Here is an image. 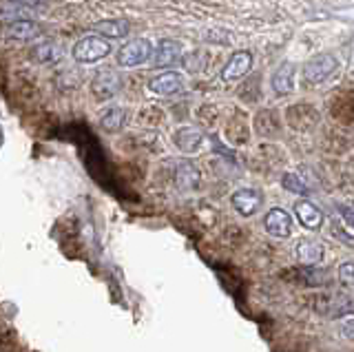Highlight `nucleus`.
<instances>
[{
	"label": "nucleus",
	"instance_id": "nucleus-5",
	"mask_svg": "<svg viewBox=\"0 0 354 352\" xmlns=\"http://www.w3.org/2000/svg\"><path fill=\"white\" fill-rule=\"evenodd\" d=\"M149 91L160 98H171L184 91V78L177 71H162L160 75H153L149 80Z\"/></svg>",
	"mask_w": 354,
	"mask_h": 352
},
{
	"label": "nucleus",
	"instance_id": "nucleus-19",
	"mask_svg": "<svg viewBox=\"0 0 354 352\" xmlns=\"http://www.w3.org/2000/svg\"><path fill=\"white\" fill-rule=\"evenodd\" d=\"M295 73H297L295 62H283L281 67L274 71V75H272V89H274V93H279V95L292 93L295 91Z\"/></svg>",
	"mask_w": 354,
	"mask_h": 352
},
{
	"label": "nucleus",
	"instance_id": "nucleus-6",
	"mask_svg": "<svg viewBox=\"0 0 354 352\" xmlns=\"http://www.w3.org/2000/svg\"><path fill=\"white\" fill-rule=\"evenodd\" d=\"M91 91L97 100H111L122 91V78L113 69H102L91 80Z\"/></svg>",
	"mask_w": 354,
	"mask_h": 352
},
{
	"label": "nucleus",
	"instance_id": "nucleus-22",
	"mask_svg": "<svg viewBox=\"0 0 354 352\" xmlns=\"http://www.w3.org/2000/svg\"><path fill=\"white\" fill-rule=\"evenodd\" d=\"M281 184H283V189L286 191H290V193H295V195H310L313 193V189L299 178L297 173H283L281 175Z\"/></svg>",
	"mask_w": 354,
	"mask_h": 352
},
{
	"label": "nucleus",
	"instance_id": "nucleus-13",
	"mask_svg": "<svg viewBox=\"0 0 354 352\" xmlns=\"http://www.w3.org/2000/svg\"><path fill=\"white\" fill-rule=\"evenodd\" d=\"M173 182L177 189L182 191H195L199 182H202V171H199L193 162L182 160L175 164V171H173Z\"/></svg>",
	"mask_w": 354,
	"mask_h": 352
},
{
	"label": "nucleus",
	"instance_id": "nucleus-14",
	"mask_svg": "<svg viewBox=\"0 0 354 352\" xmlns=\"http://www.w3.org/2000/svg\"><path fill=\"white\" fill-rule=\"evenodd\" d=\"M206 136L202 133L199 129H193V127H184V129H177L175 136H173V142L175 147L180 149L182 153H199L204 147H206Z\"/></svg>",
	"mask_w": 354,
	"mask_h": 352
},
{
	"label": "nucleus",
	"instance_id": "nucleus-28",
	"mask_svg": "<svg viewBox=\"0 0 354 352\" xmlns=\"http://www.w3.org/2000/svg\"><path fill=\"white\" fill-rule=\"evenodd\" d=\"M0 147H3V127H0Z\"/></svg>",
	"mask_w": 354,
	"mask_h": 352
},
{
	"label": "nucleus",
	"instance_id": "nucleus-21",
	"mask_svg": "<svg viewBox=\"0 0 354 352\" xmlns=\"http://www.w3.org/2000/svg\"><path fill=\"white\" fill-rule=\"evenodd\" d=\"M33 16H36V9L18 5V3H11V0L7 5L0 7V20H3L5 25L20 23V20H33Z\"/></svg>",
	"mask_w": 354,
	"mask_h": 352
},
{
	"label": "nucleus",
	"instance_id": "nucleus-2",
	"mask_svg": "<svg viewBox=\"0 0 354 352\" xmlns=\"http://www.w3.org/2000/svg\"><path fill=\"white\" fill-rule=\"evenodd\" d=\"M153 51L155 49L151 45V40L136 38V40L127 42L124 47H120L115 62L122 69H133V67H140V64H144V62H149L153 58Z\"/></svg>",
	"mask_w": 354,
	"mask_h": 352
},
{
	"label": "nucleus",
	"instance_id": "nucleus-26",
	"mask_svg": "<svg viewBox=\"0 0 354 352\" xmlns=\"http://www.w3.org/2000/svg\"><path fill=\"white\" fill-rule=\"evenodd\" d=\"M337 211H339V215L343 217V222L350 224V226L354 228V208H350V206H346V204H339V206H337Z\"/></svg>",
	"mask_w": 354,
	"mask_h": 352
},
{
	"label": "nucleus",
	"instance_id": "nucleus-4",
	"mask_svg": "<svg viewBox=\"0 0 354 352\" xmlns=\"http://www.w3.org/2000/svg\"><path fill=\"white\" fill-rule=\"evenodd\" d=\"M337 69H339V60L332 53H319V56H313L304 64V80L310 84H319L328 80Z\"/></svg>",
	"mask_w": 354,
	"mask_h": 352
},
{
	"label": "nucleus",
	"instance_id": "nucleus-11",
	"mask_svg": "<svg viewBox=\"0 0 354 352\" xmlns=\"http://www.w3.org/2000/svg\"><path fill=\"white\" fill-rule=\"evenodd\" d=\"M184 56V49L177 40H162L158 47H155L153 51V67L158 69H169V67H175L177 62L182 60Z\"/></svg>",
	"mask_w": 354,
	"mask_h": 352
},
{
	"label": "nucleus",
	"instance_id": "nucleus-3",
	"mask_svg": "<svg viewBox=\"0 0 354 352\" xmlns=\"http://www.w3.org/2000/svg\"><path fill=\"white\" fill-rule=\"evenodd\" d=\"M310 308L328 319H339L346 315H354V299H341L335 295H313L310 297Z\"/></svg>",
	"mask_w": 354,
	"mask_h": 352
},
{
	"label": "nucleus",
	"instance_id": "nucleus-20",
	"mask_svg": "<svg viewBox=\"0 0 354 352\" xmlns=\"http://www.w3.org/2000/svg\"><path fill=\"white\" fill-rule=\"evenodd\" d=\"M283 279L290 281L295 286H306V288H310V286H321L324 284V279H321V275L317 270H313V266H299V268H288L283 272Z\"/></svg>",
	"mask_w": 354,
	"mask_h": 352
},
{
	"label": "nucleus",
	"instance_id": "nucleus-10",
	"mask_svg": "<svg viewBox=\"0 0 354 352\" xmlns=\"http://www.w3.org/2000/svg\"><path fill=\"white\" fill-rule=\"evenodd\" d=\"M263 228L268 235L286 239L292 235V217L288 211H283V208H270V211L263 215Z\"/></svg>",
	"mask_w": 354,
	"mask_h": 352
},
{
	"label": "nucleus",
	"instance_id": "nucleus-17",
	"mask_svg": "<svg viewBox=\"0 0 354 352\" xmlns=\"http://www.w3.org/2000/svg\"><path fill=\"white\" fill-rule=\"evenodd\" d=\"M295 215L299 219V224L308 230H319L324 226V213H321L310 200H299L295 204Z\"/></svg>",
	"mask_w": 354,
	"mask_h": 352
},
{
	"label": "nucleus",
	"instance_id": "nucleus-27",
	"mask_svg": "<svg viewBox=\"0 0 354 352\" xmlns=\"http://www.w3.org/2000/svg\"><path fill=\"white\" fill-rule=\"evenodd\" d=\"M11 3H18V5H25V7L36 9V7H44V5H47V0H11Z\"/></svg>",
	"mask_w": 354,
	"mask_h": 352
},
{
	"label": "nucleus",
	"instance_id": "nucleus-7",
	"mask_svg": "<svg viewBox=\"0 0 354 352\" xmlns=\"http://www.w3.org/2000/svg\"><path fill=\"white\" fill-rule=\"evenodd\" d=\"M230 204L241 217H252L263 206V195L257 189H237L230 195Z\"/></svg>",
	"mask_w": 354,
	"mask_h": 352
},
{
	"label": "nucleus",
	"instance_id": "nucleus-16",
	"mask_svg": "<svg viewBox=\"0 0 354 352\" xmlns=\"http://www.w3.org/2000/svg\"><path fill=\"white\" fill-rule=\"evenodd\" d=\"M295 257L304 263V266H315V263L324 261L326 248L315 239H299L295 244Z\"/></svg>",
	"mask_w": 354,
	"mask_h": 352
},
{
	"label": "nucleus",
	"instance_id": "nucleus-1",
	"mask_svg": "<svg viewBox=\"0 0 354 352\" xmlns=\"http://www.w3.org/2000/svg\"><path fill=\"white\" fill-rule=\"evenodd\" d=\"M111 49L113 47H111L109 38L100 34H88L73 45V60L80 64H95L100 60H104L111 53Z\"/></svg>",
	"mask_w": 354,
	"mask_h": 352
},
{
	"label": "nucleus",
	"instance_id": "nucleus-25",
	"mask_svg": "<svg viewBox=\"0 0 354 352\" xmlns=\"http://www.w3.org/2000/svg\"><path fill=\"white\" fill-rule=\"evenodd\" d=\"M339 335L343 339H354V319H343L339 324Z\"/></svg>",
	"mask_w": 354,
	"mask_h": 352
},
{
	"label": "nucleus",
	"instance_id": "nucleus-24",
	"mask_svg": "<svg viewBox=\"0 0 354 352\" xmlns=\"http://www.w3.org/2000/svg\"><path fill=\"white\" fill-rule=\"evenodd\" d=\"M337 275H339V281H341L343 288L354 293V261L341 263V266L337 268Z\"/></svg>",
	"mask_w": 354,
	"mask_h": 352
},
{
	"label": "nucleus",
	"instance_id": "nucleus-15",
	"mask_svg": "<svg viewBox=\"0 0 354 352\" xmlns=\"http://www.w3.org/2000/svg\"><path fill=\"white\" fill-rule=\"evenodd\" d=\"M127 120H129V113H127L124 106L109 104V106L102 109V111H100L97 122H100V127L106 131V133H118V131L124 129Z\"/></svg>",
	"mask_w": 354,
	"mask_h": 352
},
{
	"label": "nucleus",
	"instance_id": "nucleus-9",
	"mask_svg": "<svg viewBox=\"0 0 354 352\" xmlns=\"http://www.w3.org/2000/svg\"><path fill=\"white\" fill-rule=\"evenodd\" d=\"M44 36V29L36 20H20L5 25V40L9 42H36Z\"/></svg>",
	"mask_w": 354,
	"mask_h": 352
},
{
	"label": "nucleus",
	"instance_id": "nucleus-8",
	"mask_svg": "<svg viewBox=\"0 0 354 352\" xmlns=\"http://www.w3.org/2000/svg\"><path fill=\"white\" fill-rule=\"evenodd\" d=\"M64 58V47L58 40H42L29 49V60L36 64H58Z\"/></svg>",
	"mask_w": 354,
	"mask_h": 352
},
{
	"label": "nucleus",
	"instance_id": "nucleus-12",
	"mask_svg": "<svg viewBox=\"0 0 354 352\" xmlns=\"http://www.w3.org/2000/svg\"><path fill=\"white\" fill-rule=\"evenodd\" d=\"M252 67V53L250 51H235L228 58V62L221 69V80L224 82H235L241 80Z\"/></svg>",
	"mask_w": 354,
	"mask_h": 352
},
{
	"label": "nucleus",
	"instance_id": "nucleus-23",
	"mask_svg": "<svg viewBox=\"0 0 354 352\" xmlns=\"http://www.w3.org/2000/svg\"><path fill=\"white\" fill-rule=\"evenodd\" d=\"M330 235L335 237L339 244H343V246H348V248H352L354 250V235L352 233H348L346 228H343V224L341 222H330Z\"/></svg>",
	"mask_w": 354,
	"mask_h": 352
},
{
	"label": "nucleus",
	"instance_id": "nucleus-18",
	"mask_svg": "<svg viewBox=\"0 0 354 352\" xmlns=\"http://www.w3.org/2000/svg\"><path fill=\"white\" fill-rule=\"evenodd\" d=\"M129 20L124 18H109V20H97L93 25V34H100L109 40H115V38H127L129 36Z\"/></svg>",
	"mask_w": 354,
	"mask_h": 352
}]
</instances>
